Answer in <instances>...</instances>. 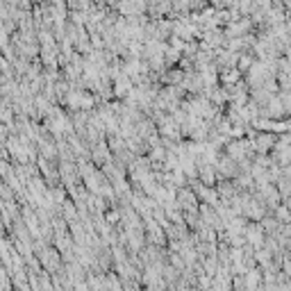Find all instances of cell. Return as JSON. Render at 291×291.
<instances>
[{
  "mask_svg": "<svg viewBox=\"0 0 291 291\" xmlns=\"http://www.w3.org/2000/svg\"><path fill=\"white\" fill-rule=\"evenodd\" d=\"M266 116H273V119H282V116H284L282 103H280V98H278V96L269 100V111H266Z\"/></svg>",
  "mask_w": 291,
  "mask_h": 291,
  "instance_id": "1",
  "label": "cell"
},
{
  "mask_svg": "<svg viewBox=\"0 0 291 291\" xmlns=\"http://www.w3.org/2000/svg\"><path fill=\"white\" fill-rule=\"evenodd\" d=\"M278 98H280V103H282L284 114H289L291 111V91H282V94H278Z\"/></svg>",
  "mask_w": 291,
  "mask_h": 291,
  "instance_id": "3",
  "label": "cell"
},
{
  "mask_svg": "<svg viewBox=\"0 0 291 291\" xmlns=\"http://www.w3.org/2000/svg\"><path fill=\"white\" fill-rule=\"evenodd\" d=\"M275 216H278L282 223H291V212H289L287 205H278V207H275Z\"/></svg>",
  "mask_w": 291,
  "mask_h": 291,
  "instance_id": "2",
  "label": "cell"
},
{
  "mask_svg": "<svg viewBox=\"0 0 291 291\" xmlns=\"http://www.w3.org/2000/svg\"><path fill=\"white\" fill-rule=\"evenodd\" d=\"M275 143H278V139H275L273 134H266V137L259 139V150H266V148H271V146H275Z\"/></svg>",
  "mask_w": 291,
  "mask_h": 291,
  "instance_id": "4",
  "label": "cell"
}]
</instances>
